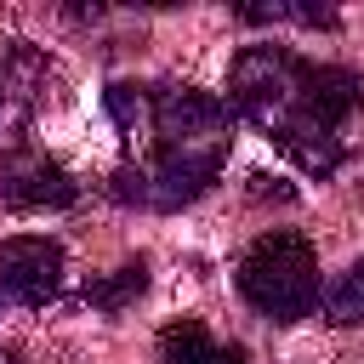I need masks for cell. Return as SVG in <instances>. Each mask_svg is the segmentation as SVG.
<instances>
[{
    "label": "cell",
    "mask_w": 364,
    "mask_h": 364,
    "mask_svg": "<svg viewBox=\"0 0 364 364\" xmlns=\"http://www.w3.org/2000/svg\"><path fill=\"white\" fill-rule=\"evenodd\" d=\"M364 80L341 63L296 57L290 46H245L228 74V108L245 114L290 165L330 176L347 159L341 125L358 114Z\"/></svg>",
    "instance_id": "cell-1"
},
{
    "label": "cell",
    "mask_w": 364,
    "mask_h": 364,
    "mask_svg": "<svg viewBox=\"0 0 364 364\" xmlns=\"http://www.w3.org/2000/svg\"><path fill=\"white\" fill-rule=\"evenodd\" d=\"M239 296H245L256 313L279 318V324L307 318V313L318 307V296H324L313 239L296 233V228H273V233H262V239L239 256Z\"/></svg>",
    "instance_id": "cell-2"
},
{
    "label": "cell",
    "mask_w": 364,
    "mask_h": 364,
    "mask_svg": "<svg viewBox=\"0 0 364 364\" xmlns=\"http://www.w3.org/2000/svg\"><path fill=\"white\" fill-rule=\"evenodd\" d=\"M228 125L233 108L199 85H165L148 91V131H154V154H176V159H228Z\"/></svg>",
    "instance_id": "cell-3"
},
{
    "label": "cell",
    "mask_w": 364,
    "mask_h": 364,
    "mask_svg": "<svg viewBox=\"0 0 364 364\" xmlns=\"http://www.w3.org/2000/svg\"><path fill=\"white\" fill-rule=\"evenodd\" d=\"M0 290L17 307H46L63 290V245L46 233H17L0 245Z\"/></svg>",
    "instance_id": "cell-4"
},
{
    "label": "cell",
    "mask_w": 364,
    "mask_h": 364,
    "mask_svg": "<svg viewBox=\"0 0 364 364\" xmlns=\"http://www.w3.org/2000/svg\"><path fill=\"white\" fill-rule=\"evenodd\" d=\"M0 199L17 210H63L80 199V182L68 176V165H57L40 148H11L0 159Z\"/></svg>",
    "instance_id": "cell-5"
},
{
    "label": "cell",
    "mask_w": 364,
    "mask_h": 364,
    "mask_svg": "<svg viewBox=\"0 0 364 364\" xmlns=\"http://www.w3.org/2000/svg\"><path fill=\"white\" fill-rule=\"evenodd\" d=\"M159 364H250L239 341H216L199 318H176L159 336Z\"/></svg>",
    "instance_id": "cell-6"
},
{
    "label": "cell",
    "mask_w": 364,
    "mask_h": 364,
    "mask_svg": "<svg viewBox=\"0 0 364 364\" xmlns=\"http://www.w3.org/2000/svg\"><path fill=\"white\" fill-rule=\"evenodd\" d=\"M142 290H148V267H142V262H125V267L91 279V284H85V301L102 307V313H119V307H131Z\"/></svg>",
    "instance_id": "cell-7"
},
{
    "label": "cell",
    "mask_w": 364,
    "mask_h": 364,
    "mask_svg": "<svg viewBox=\"0 0 364 364\" xmlns=\"http://www.w3.org/2000/svg\"><path fill=\"white\" fill-rule=\"evenodd\" d=\"M245 23H301V28H336V6H290V0H273V6H239Z\"/></svg>",
    "instance_id": "cell-8"
},
{
    "label": "cell",
    "mask_w": 364,
    "mask_h": 364,
    "mask_svg": "<svg viewBox=\"0 0 364 364\" xmlns=\"http://www.w3.org/2000/svg\"><path fill=\"white\" fill-rule=\"evenodd\" d=\"M324 313H330V324H364V262L347 273V279H336L324 296Z\"/></svg>",
    "instance_id": "cell-9"
}]
</instances>
